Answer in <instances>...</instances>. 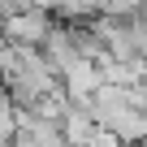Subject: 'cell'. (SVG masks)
I'll return each mask as SVG.
<instances>
[{
	"label": "cell",
	"instance_id": "6da1fadb",
	"mask_svg": "<svg viewBox=\"0 0 147 147\" xmlns=\"http://www.w3.org/2000/svg\"><path fill=\"white\" fill-rule=\"evenodd\" d=\"M48 35H52V13H43L35 5L26 13H18L13 22L0 26V39H5V43H18V48H30V52H43Z\"/></svg>",
	"mask_w": 147,
	"mask_h": 147
},
{
	"label": "cell",
	"instance_id": "7a4b0ae2",
	"mask_svg": "<svg viewBox=\"0 0 147 147\" xmlns=\"http://www.w3.org/2000/svg\"><path fill=\"white\" fill-rule=\"evenodd\" d=\"M100 87H104V78H100V69H95L91 61H78L74 69L61 74V91H65L69 104H91Z\"/></svg>",
	"mask_w": 147,
	"mask_h": 147
},
{
	"label": "cell",
	"instance_id": "3957f363",
	"mask_svg": "<svg viewBox=\"0 0 147 147\" xmlns=\"http://www.w3.org/2000/svg\"><path fill=\"white\" fill-rule=\"evenodd\" d=\"M61 134H65L69 147H91L95 134H100V125L91 121V113H87L82 104H69V113H65V121H61Z\"/></svg>",
	"mask_w": 147,
	"mask_h": 147
},
{
	"label": "cell",
	"instance_id": "277c9868",
	"mask_svg": "<svg viewBox=\"0 0 147 147\" xmlns=\"http://www.w3.org/2000/svg\"><path fill=\"white\" fill-rule=\"evenodd\" d=\"M18 117H22V113L0 95V147H13V138H18Z\"/></svg>",
	"mask_w": 147,
	"mask_h": 147
},
{
	"label": "cell",
	"instance_id": "5b68a950",
	"mask_svg": "<svg viewBox=\"0 0 147 147\" xmlns=\"http://www.w3.org/2000/svg\"><path fill=\"white\" fill-rule=\"evenodd\" d=\"M91 147H125V143H121V138H113V134H104V130H100V134H95V143H91Z\"/></svg>",
	"mask_w": 147,
	"mask_h": 147
},
{
	"label": "cell",
	"instance_id": "8992f818",
	"mask_svg": "<svg viewBox=\"0 0 147 147\" xmlns=\"http://www.w3.org/2000/svg\"><path fill=\"white\" fill-rule=\"evenodd\" d=\"M143 147H147V143H143Z\"/></svg>",
	"mask_w": 147,
	"mask_h": 147
}]
</instances>
